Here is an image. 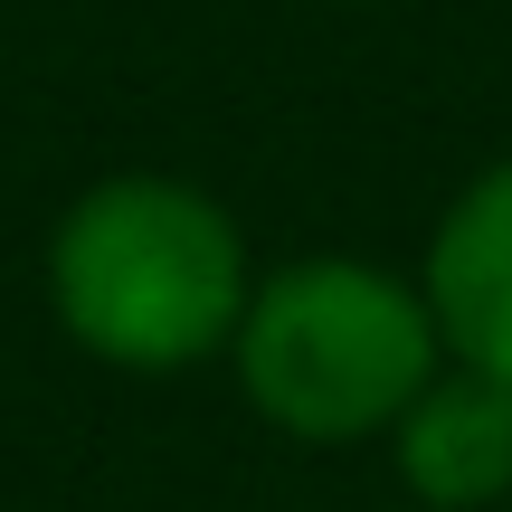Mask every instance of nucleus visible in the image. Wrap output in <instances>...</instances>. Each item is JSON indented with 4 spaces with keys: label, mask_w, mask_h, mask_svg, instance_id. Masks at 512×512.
I'll list each match as a JSON object with an SVG mask.
<instances>
[{
    "label": "nucleus",
    "mask_w": 512,
    "mask_h": 512,
    "mask_svg": "<svg viewBox=\"0 0 512 512\" xmlns=\"http://www.w3.org/2000/svg\"><path fill=\"white\" fill-rule=\"evenodd\" d=\"M256 294V256L200 181L105 171L48 228V304L76 351L133 380L228 361Z\"/></svg>",
    "instance_id": "f257e3e1"
},
{
    "label": "nucleus",
    "mask_w": 512,
    "mask_h": 512,
    "mask_svg": "<svg viewBox=\"0 0 512 512\" xmlns=\"http://www.w3.org/2000/svg\"><path fill=\"white\" fill-rule=\"evenodd\" d=\"M446 342L427 285L370 256H285L256 275L228 370L247 408L294 446H361L389 437L399 408L437 380Z\"/></svg>",
    "instance_id": "f03ea898"
},
{
    "label": "nucleus",
    "mask_w": 512,
    "mask_h": 512,
    "mask_svg": "<svg viewBox=\"0 0 512 512\" xmlns=\"http://www.w3.org/2000/svg\"><path fill=\"white\" fill-rule=\"evenodd\" d=\"M399 494L427 512H494L512 494V380L475 361H437V380L389 427Z\"/></svg>",
    "instance_id": "7ed1b4c3"
},
{
    "label": "nucleus",
    "mask_w": 512,
    "mask_h": 512,
    "mask_svg": "<svg viewBox=\"0 0 512 512\" xmlns=\"http://www.w3.org/2000/svg\"><path fill=\"white\" fill-rule=\"evenodd\" d=\"M418 285H427L446 361H475L494 380H512V152L446 200Z\"/></svg>",
    "instance_id": "20e7f679"
},
{
    "label": "nucleus",
    "mask_w": 512,
    "mask_h": 512,
    "mask_svg": "<svg viewBox=\"0 0 512 512\" xmlns=\"http://www.w3.org/2000/svg\"><path fill=\"white\" fill-rule=\"evenodd\" d=\"M399 512H427V503H399Z\"/></svg>",
    "instance_id": "39448f33"
}]
</instances>
